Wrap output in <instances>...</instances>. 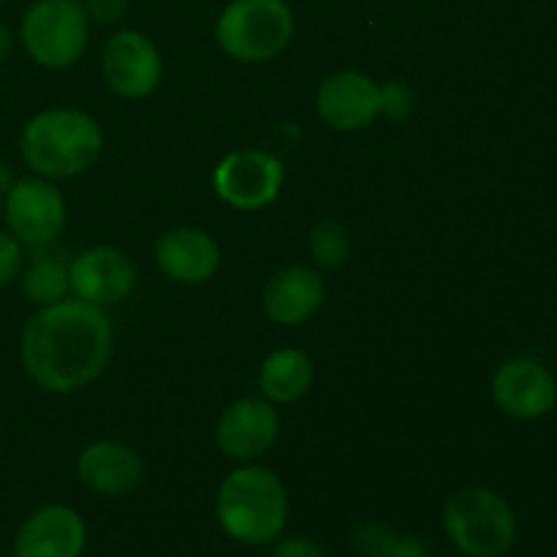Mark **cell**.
<instances>
[{
	"label": "cell",
	"mask_w": 557,
	"mask_h": 557,
	"mask_svg": "<svg viewBox=\"0 0 557 557\" xmlns=\"http://www.w3.org/2000/svg\"><path fill=\"white\" fill-rule=\"evenodd\" d=\"M112 348L114 330L107 310L79 297L38 308L20 337L27 379L49 395H71L90 386L109 364Z\"/></svg>",
	"instance_id": "1"
},
{
	"label": "cell",
	"mask_w": 557,
	"mask_h": 557,
	"mask_svg": "<svg viewBox=\"0 0 557 557\" xmlns=\"http://www.w3.org/2000/svg\"><path fill=\"white\" fill-rule=\"evenodd\" d=\"M215 517L228 539L245 547H270L288 522V493L264 466L234 468L215 495Z\"/></svg>",
	"instance_id": "2"
},
{
	"label": "cell",
	"mask_w": 557,
	"mask_h": 557,
	"mask_svg": "<svg viewBox=\"0 0 557 557\" xmlns=\"http://www.w3.org/2000/svg\"><path fill=\"white\" fill-rule=\"evenodd\" d=\"M101 150V125L82 109H44L22 125V161L44 180H69L87 172Z\"/></svg>",
	"instance_id": "3"
},
{
	"label": "cell",
	"mask_w": 557,
	"mask_h": 557,
	"mask_svg": "<svg viewBox=\"0 0 557 557\" xmlns=\"http://www.w3.org/2000/svg\"><path fill=\"white\" fill-rule=\"evenodd\" d=\"M441 525L451 547L466 557H504L517 542V515L490 487H462L449 495Z\"/></svg>",
	"instance_id": "4"
},
{
	"label": "cell",
	"mask_w": 557,
	"mask_h": 557,
	"mask_svg": "<svg viewBox=\"0 0 557 557\" xmlns=\"http://www.w3.org/2000/svg\"><path fill=\"white\" fill-rule=\"evenodd\" d=\"M292 36L294 11L286 0H228L215 22L218 47L237 63H267Z\"/></svg>",
	"instance_id": "5"
},
{
	"label": "cell",
	"mask_w": 557,
	"mask_h": 557,
	"mask_svg": "<svg viewBox=\"0 0 557 557\" xmlns=\"http://www.w3.org/2000/svg\"><path fill=\"white\" fill-rule=\"evenodd\" d=\"M90 20L79 0H33L20 22L27 58L49 71L71 69L85 54Z\"/></svg>",
	"instance_id": "6"
},
{
	"label": "cell",
	"mask_w": 557,
	"mask_h": 557,
	"mask_svg": "<svg viewBox=\"0 0 557 557\" xmlns=\"http://www.w3.org/2000/svg\"><path fill=\"white\" fill-rule=\"evenodd\" d=\"M281 158L267 150L228 152L212 172V188L223 205L253 212L270 207L283 188Z\"/></svg>",
	"instance_id": "7"
},
{
	"label": "cell",
	"mask_w": 557,
	"mask_h": 557,
	"mask_svg": "<svg viewBox=\"0 0 557 557\" xmlns=\"http://www.w3.org/2000/svg\"><path fill=\"white\" fill-rule=\"evenodd\" d=\"M3 210L5 232L30 248H49L65 226L63 194L44 177L14 180Z\"/></svg>",
	"instance_id": "8"
},
{
	"label": "cell",
	"mask_w": 557,
	"mask_h": 557,
	"mask_svg": "<svg viewBox=\"0 0 557 557\" xmlns=\"http://www.w3.org/2000/svg\"><path fill=\"white\" fill-rule=\"evenodd\" d=\"M101 74L114 96L139 101L161 82V52L141 30H117L101 49Z\"/></svg>",
	"instance_id": "9"
},
{
	"label": "cell",
	"mask_w": 557,
	"mask_h": 557,
	"mask_svg": "<svg viewBox=\"0 0 557 557\" xmlns=\"http://www.w3.org/2000/svg\"><path fill=\"white\" fill-rule=\"evenodd\" d=\"M493 400L517 422H536L557 406V381L547 364L531 357L506 359L493 375Z\"/></svg>",
	"instance_id": "10"
},
{
	"label": "cell",
	"mask_w": 557,
	"mask_h": 557,
	"mask_svg": "<svg viewBox=\"0 0 557 557\" xmlns=\"http://www.w3.org/2000/svg\"><path fill=\"white\" fill-rule=\"evenodd\" d=\"M281 435V417L275 403L264 397H239L223 408L215 428L218 449L232 460H259Z\"/></svg>",
	"instance_id": "11"
},
{
	"label": "cell",
	"mask_w": 557,
	"mask_h": 557,
	"mask_svg": "<svg viewBox=\"0 0 557 557\" xmlns=\"http://www.w3.org/2000/svg\"><path fill=\"white\" fill-rule=\"evenodd\" d=\"M85 547V520L65 504H47L36 509L14 536V557H82Z\"/></svg>",
	"instance_id": "12"
},
{
	"label": "cell",
	"mask_w": 557,
	"mask_h": 557,
	"mask_svg": "<svg viewBox=\"0 0 557 557\" xmlns=\"http://www.w3.org/2000/svg\"><path fill=\"white\" fill-rule=\"evenodd\" d=\"M134 286L136 264L114 245H96L71 261V292L98 308L123 302Z\"/></svg>",
	"instance_id": "13"
},
{
	"label": "cell",
	"mask_w": 557,
	"mask_h": 557,
	"mask_svg": "<svg viewBox=\"0 0 557 557\" xmlns=\"http://www.w3.org/2000/svg\"><path fill=\"white\" fill-rule=\"evenodd\" d=\"M315 112L335 131H362L381 114V87L359 71H337L321 82Z\"/></svg>",
	"instance_id": "14"
},
{
	"label": "cell",
	"mask_w": 557,
	"mask_h": 557,
	"mask_svg": "<svg viewBox=\"0 0 557 557\" xmlns=\"http://www.w3.org/2000/svg\"><path fill=\"white\" fill-rule=\"evenodd\" d=\"M76 476L90 493L103 498H123L134 493L145 479V460L128 444L96 441L76 457Z\"/></svg>",
	"instance_id": "15"
},
{
	"label": "cell",
	"mask_w": 557,
	"mask_h": 557,
	"mask_svg": "<svg viewBox=\"0 0 557 557\" xmlns=\"http://www.w3.org/2000/svg\"><path fill=\"white\" fill-rule=\"evenodd\" d=\"M156 264L169 281L201 286L221 267V248L205 228L177 226L156 239Z\"/></svg>",
	"instance_id": "16"
},
{
	"label": "cell",
	"mask_w": 557,
	"mask_h": 557,
	"mask_svg": "<svg viewBox=\"0 0 557 557\" xmlns=\"http://www.w3.org/2000/svg\"><path fill=\"white\" fill-rule=\"evenodd\" d=\"M326 299L324 277L310 264H292L267 281L261 302L267 319L281 326H299L313 319Z\"/></svg>",
	"instance_id": "17"
},
{
	"label": "cell",
	"mask_w": 557,
	"mask_h": 557,
	"mask_svg": "<svg viewBox=\"0 0 557 557\" xmlns=\"http://www.w3.org/2000/svg\"><path fill=\"white\" fill-rule=\"evenodd\" d=\"M313 359L308 354L299 348H277L261 362L259 389L264 400L277 403V406L297 403L313 386Z\"/></svg>",
	"instance_id": "18"
},
{
	"label": "cell",
	"mask_w": 557,
	"mask_h": 557,
	"mask_svg": "<svg viewBox=\"0 0 557 557\" xmlns=\"http://www.w3.org/2000/svg\"><path fill=\"white\" fill-rule=\"evenodd\" d=\"M30 264L22 267V294L36 308L60 302L71 292V261H65L60 253H49L47 248H36Z\"/></svg>",
	"instance_id": "19"
},
{
	"label": "cell",
	"mask_w": 557,
	"mask_h": 557,
	"mask_svg": "<svg viewBox=\"0 0 557 557\" xmlns=\"http://www.w3.org/2000/svg\"><path fill=\"white\" fill-rule=\"evenodd\" d=\"M308 248L315 264L324 267V270H337L341 264H346L351 239L337 221H319L310 228Z\"/></svg>",
	"instance_id": "20"
},
{
	"label": "cell",
	"mask_w": 557,
	"mask_h": 557,
	"mask_svg": "<svg viewBox=\"0 0 557 557\" xmlns=\"http://www.w3.org/2000/svg\"><path fill=\"white\" fill-rule=\"evenodd\" d=\"M381 87V114L392 120V123H400V120H408L417 109V96L408 87V82L403 79H389Z\"/></svg>",
	"instance_id": "21"
},
{
	"label": "cell",
	"mask_w": 557,
	"mask_h": 557,
	"mask_svg": "<svg viewBox=\"0 0 557 557\" xmlns=\"http://www.w3.org/2000/svg\"><path fill=\"white\" fill-rule=\"evenodd\" d=\"M22 267H25L22 243L11 232L0 228V292L22 275Z\"/></svg>",
	"instance_id": "22"
},
{
	"label": "cell",
	"mask_w": 557,
	"mask_h": 557,
	"mask_svg": "<svg viewBox=\"0 0 557 557\" xmlns=\"http://www.w3.org/2000/svg\"><path fill=\"white\" fill-rule=\"evenodd\" d=\"M375 557H435V553L430 549V544L424 539L413 536V533H400L397 528H392L384 547L379 549Z\"/></svg>",
	"instance_id": "23"
},
{
	"label": "cell",
	"mask_w": 557,
	"mask_h": 557,
	"mask_svg": "<svg viewBox=\"0 0 557 557\" xmlns=\"http://www.w3.org/2000/svg\"><path fill=\"white\" fill-rule=\"evenodd\" d=\"M90 25H114L128 14L131 0H79Z\"/></svg>",
	"instance_id": "24"
},
{
	"label": "cell",
	"mask_w": 557,
	"mask_h": 557,
	"mask_svg": "<svg viewBox=\"0 0 557 557\" xmlns=\"http://www.w3.org/2000/svg\"><path fill=\"white\" fill-rule=\"evenodd\" d=\"M272 557H326L319 542L308 536H283L272 542Z\"/></svg>",
	"instance_id": "25"
},
{
	"label": "cell",
	"mask_w": 557,
	"mask_h": 557,
	"mask_svg": "<svg viewBox=\"0 0 557 557\" xmlns=\"http://www.w3.org/2000/svg\"><path fill=\"white\" fill-rule=\"evenodd\" d=\"M11 185H14V172H11L9 163L0 158V199H5V194L11 190Z\"/></svg>",
	"instance_id": "26"
},
{
	"label": "cell",
	"mask_w": 557,
	"mask_h": 557,
	"mask_svg": "<svg viewBox=\"0 0 557 557\" xmlns=\"http://www.w3.org/2000/svg\"><path fill=\"white\" fill-rule=\"evenodd\" d=\"M11 44H14V36H11V30H9V27H5L3 22H0V63H3V60L9 58V52H11Z\"/></svg>",
	"instance_id": "27"
},
{
	"label": "cell",
	"mask_w": 557,
	"mask_h": 557,
	"mask_svg": "<svg viewBox=\"0 0 557 557\" xmlns=\"http://www.w3.org/2000/svg\"><path fill=\"white\" fill-rule=\"evenodd\" d=\"M0 3H3V0H0Z\"/></svg>",
	"instance_id": "28"
}]
</instances>
